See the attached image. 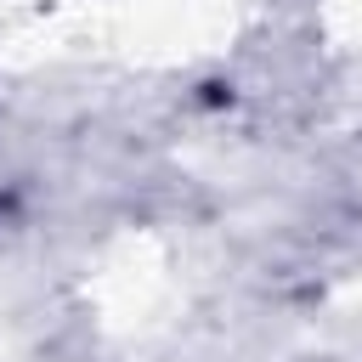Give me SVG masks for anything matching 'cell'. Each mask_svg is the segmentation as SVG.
I'll return each instance as SVG.
<instances>
[{
  "label": "cell",
  "mask_w": 362,
  "mask_h": 362,
  "mask_svg": "<svg viewBox=\"0 0 362 362\" xmlns=\"http://www.w3.org/2000/svg\"><path fill=\"white\" fill-rule=\"evenodd\" d=\"M328 204L362 226V124H351L328 153Z\"/></svg>",
  "instance_id": "cell-1"
},
{
  "label": "cell",
  "mask_w": 362,
  "mask_h": 362,
  "mask_svg": "<svg viewBox=\"0 0 362 362\" xmlns=\"http://www.w3.org/2000/svg\"><path fill=\"white\" fill-rule=\"evenodd\" d=\"M17 192H23V175H17V164H11V153L0 147V221L17 209Z\"/></svg>",
  "instance_id": "cell-2"
}]
</instances>
